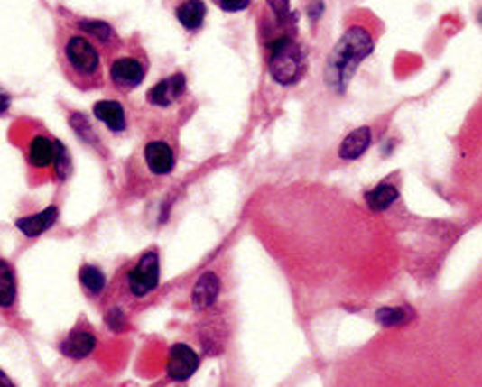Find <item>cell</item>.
I'll list each match as a JSON object with an SVG mask.
<instances>
[{"label": "cell", "instance_id": "cell-1", "mask_svg": "<svg viewBox=\"0 0 482 387\" xmlns=\"http://www.w3.org/2000/svg\"><path fill=\"white\" fill-rule=\"evenodd\" d=\"M374 51V40L367 30L354 26L340 37L338 43L327 59L325 82L338 94L347 90L354 72L358 70L360 62L370 57Z\"/></svg>", "mask_w": 482, "mask_h": 387}, {"label": "cell", "instance_id": "cell-2", "mask_svg": "<svg viewBox=\"0 0 482 387\" xmlns=\"http://www.w3.org/2000/svg\"><path fill=\"white\" fill-rule=\"evenodd\" d=\"M65 62L70 78L90 88L101 82V59L97 49L92 41H88L82 35H72L65 43Z\"/></svg>", "mask_w": 482, "mask_h": 387}, {"label": "cell", "instance_id": "cell-3", "mask_svg": "<svg viewBox=\"0 0 482 387\" xmlns=\"http://www.w3.org/2000/svg\"><path fill=\"white\" fill-rule=\"evenodd\" d=\"M306 70V57L292 37H281L271 45L269 72L276 84H296Z\"/></svg>", "mask_w": 482, "mask_h": 387}, {"label": "cell", "instance_id": "cell-4", "mask_svg": "<svg viewBox=\"0 0 482 387\" xmlns=\"http://www.w3.org/2000/svg\"><path fill=\"white\" fill-rule=\"evenodd\" d=\"M160 284V255L158 252H146L136 265L126 274V286L134 298H144Z\"/></svg>", "mask_w": 482, "mask_h": 387}, {"label": "cell", "instance_id": "cell-5", "mask_svg": "<svg viewBox=\"0 0 482 387\" xmlns=\"http://www.w3.org/2000/svg\"><path fill=\"white\" fill-rule=\"evenodd\" d=\"M199 366H200V358L189 345L175 343L170 348L166 372H168V378L171 382L191 380L195 376V372L199 370Z\"/></svg>", "mask_w": 482, "mask_h": 387}, {"label": "cell", "instance_id": "cell-6", "mask_svg": "<svg viewBox=\"0 0 482 387\" xmlns=\"http://www.w3.org/2000/svg\"><path fill=\"white\" fill-rule=\"evenodd\" d=\"M146 67L136 57H119L113 60L109 77L119 92H129L144 80Z\"/></svg>", "mask_w": 482, "mask_h": 387}, {"label": "cell", "instance_id": "cell-7", "mask_svg": "<svg viewBox=\"0 0 482 387\" xmlns=\"http://www.w3.org/2000/svg\"><path fill=\"white\" fill-rule=\"evenodd\" d=\"M144 164L154 176H168L175 168V152L166 141H150L144 146Z\"/></svg>", "mask_w": 482, "mask_h": 387}, {"label": "cell", "instance_id": "cell-8", "mask_svg": "<svg viewBox=\"0 0 482 387\" xmlns=\"http://www.w3.org/2000/svg\"><path fill=\"white\" fill-rule=\"evenodd\" d=\"M220 277L217 272L212 271H207L202 272L200 277L197 279L195 286H193V292H191V302H193V308L199 309V311H205L209 308H212L214 304H217V299L220 296Z\"/></svg>", "mask_w": 482, "mask_h": 387}, {"label": "cell", "instance_id": "cell-9", "mask_svg": "<svg viewBox=\"0 0 482 387\" xmlns=\"http://www.w3.org/2000/svg\"><path fill=\"white\" fill-rule=\"evenodd\" d=\"M185 77L183 74H173V77L163 78L156 86H152L146 97L152 106L156 107H170L175 99H180L185 92Z\"/></svg>", "mask_w": 482, "mask_h": 387}, {"label": "cell", "instance_id": "cell-10", "mask_svg": "<svg viewBox=\"0 0 482 387\" xmlns=\"http://www.w3.org/2000/svg\"><path fill=\"white\" fill-rule=\"evenodd\" d=\"M57 220H59V208L47 207L37 212V215L18 218L16 228L25 235V238H40L42 234H45L47 230L55 226Z\"/></svg>", "mask_w": 482, "mask_h": 387}, {"label": "cell", "instance_id": "cell-11", "mask_svg": "<svg viewBox=\"0 0 482 387\" xmlns=\"http://www.w3.org/2000/svg\"><path fill=\"white\" fill-rule=\"evenodd\" d=\"M96 346H97V339L94 333L84 331V329H74L67 339L60 343V353L67 358L82 360V358L90 356L96 351Z\"/></svg>", "mask_w": 482, "mask_h": 387}, {"label": "cell", "instance_id": "cell-12", "mask_svg": "<svg viewBox=\"0 0 482 387\" xmlns=\"http://www.w3.org/2000/svg\"><path fill=\"white\" fill-rule=\"evenodd\" d=\"M94 115L113 133H121L126 129L125 109L116 99H101V102L94 104Z\"/></svg>", "mask_w": 482, "mask_h": 387}, {"label": "cell", "instance_id": "cell-13", "mask_svg": "<svg viewBox=\"0 0 482 387\" xmlns=\"http://www.w3.org/2000/svg\"><path fill=\"white\" fill-rule=\"evenodd\" d=\"M57 150H59V143L49 139V136H35V139L30 143V150H28V158H30V164L35 168H51L55 164V158H57Z\"/></svg>", "mask_w": 482, "mask_h": 387}, {"label": "cell", "instance_id": "cell-14", "mask_svg": "<svg viewBox=\"0 0 482 387\" xmlns=\"http://www.w3.org/2000/svg\"><path fill=\"white\" fill-rule=\"evenodd\" d=\"M372 143V129L370 127H358L354 129L345 141L338 146V156L342 160H358L364 152L370 148Z\"/></svg>", "mask_w": 482, "mask_h": 387}, {"label": "cell", "instance_id": "cell-15", "mask_svg": "<svg viewBox=\"0 0 482 387\" xmlns=\"http://www.w3.org/2000/svg\"><path fill=\"white\" fill-rule=\"evenodd\" d=\"M207 16V6L202 0H185V3L177 8V20L181 22V26L185 30H199L205 22Z\"/></svg>", "mask_w": 482, "mask_h": 387}, {"label": "cell", "instance_id": "cell-16", "mask_svg": "<svg viewBox=\"0 0 482 387\" xmlns=\"http://www.w3.org/2000/svg\"><path fill=\"white\" fill-rule=\"evenodd\" d=\"M399 198V191L397 187L393 183H379L375 185L372 191L366 193V205L370 207L372 210L379 212V210H385L389 208L393 203H395Z\"/></svg>", "mask_w": 482, "mask_h": 387}, {"label": "cell", "instance_id": "cell-17", "mask_svg": "<svg viewBox=\"0 0 482 387\" xmlns=\"http://www.w3.org/2000/svg\"><path fill=\"white\" fill-rule=\"evenodd\" d=\"M16 294H18L16 274L5 259H0V308L14 306Z\"/></svg>", "mask_w": 482, "mask_h": 387}, {"label": "cell", "instance_id": "cell-18", "mask_svg": "<svg viewBox=\"0 0 482 387\" xmlns=\"http://www.w3.org/2000/svg\"><path fill=\"white\" fill-rule=\"evenodd\" d=\"M412 319V309L404 306H395V308H382L377 309L375 321L379 326H384L387 329L391 327H401L404 323H409Z\"/></svg>", "mask_w": 482, "mask_h": 387}, {"label": "cell", "instance_id": "cell-19", "mask_svg": "<svg viewBox=\"0 0 482 387\" xmlns=\"http://www.w3.org/2000/svg\"><path fill=\"white\" fill-rule=\"evenodd\" d=\"M79 279H80V284L84 286V289L90 292L92 296H99L101 292H104L106 289V274L101 269L94 267V265H84L79 272Z\"/></svg>", "mask_w": 482, "mask_h": 387}, {"label": "cell", "instance_id": "cell-20", "mask_svg": "<svg viewBox=\"0 0 482 387\" xmlns=\"http://www.w3.org/2000/svg\"><path fill=\"white\" fill-rule=\"evenodd\" d=\"M79 26L86 32L94 35L96 40H99L101 43H111L116 41V32L106 22H99V20H82Z\"/></svg>", "mask_w": 482, "mask_h": 387}, {"label": "cell", "instance_id": "cell-21", "mask_svg": "<svg viewBox=\"0 0 482 387\" xmlns=\"http://www.w3.org/2000/svg\"><path fill=\"white\" fill-rule=\"evenodd\" d=\"M55 173L60 178V180H65L69 173L72 171V160H70V154H69V150L62 146L59 143V150H57V158H55Z\"/></svg>", "mask_w": 482, "mask_h": 387}, {"label": "cell", "instance_id": "cell-22", "mask_svg": "<svg viewBox=\"0 0 482 387\" xmlns=\"http://www.w3.org/2000/svg\"><path fill=\"white\" fill-rule=\"evenodd\" d=\"M70 124H72V129L74 133L80 136V139L84 141H90V134H92V127H90V121H88L82 114H74L70 117Z\"/></svg>", "mask_w": 482, "mask_h": 387}, {"label": "cell", "instance_id": "cell-23", "mask_svg": "<svg viewBox=\"0 0 482 387\" xmlns=\"http://www.w3.org/2000/svg\"><path fill=\"white\" fill-rule=\"evenodd\" d=\"M106 323H107V327L111 331H125V326H126V319H125V314H123V309L119 308H113L109 309L107 314H106Z\"/></svg>", "mask_w": 482, "mask_h": 387}, {"label": "cell", "instance_id": "cell-24", "mask_svg": "<svg viewBox=\"0 0 482 387\" xmlns=\"http://www.w3.org/2000/svg\"><path fill=\"white\" fill-rule=\"evenodd\" d=\"M269 5L281 22H286L290 18V0H269Z\"/></svg>", "mask_w": 482, "mask_h": 387}, {"label": "cell", "instance_id": "cell-25", "mask_svg": "<svg viewBox=\"0 0 482 387\" xmlns=\"http://www.w3.org/2000/svg\"><path fill=\"white\" fill-rule=\"evenodd\" d=\"M214 3L226 12H239L246 10L251 5V0H214Z\"/></svg>", "mask_w": 482, "mask_h": 387}, {"label": "cell", "instance_id": "cell-26", "mask_svg": "<svg viewBox=\"0 0 482 387\" xmlns=\"http://www.w3.org/2000/svg\"><path fill=\"white\" fill-rule=\"evenodd\" d=\"M321 12H323V3L321 0H313V3L310 5V18L317 20L321 16Z\"/></svg>", "mask_w": 482, "mask_h": 387}, {"label": "cell", "instance_id": "cell-27", "mask_svg": "<svg viewBox=\"0 0 482 387\" xmlns=\"http://www.w3.org/2000/svg\"><path fill=\"white\" fill-rule=\"evenodd\" d=\"M8 109H10V96L0 90V117L6 115Z\"/></svg>", "mask_w": 482, "mask_h": 387}, {"label": "cell", "instance_id": "cell-28", "mask_svg": "<svg viewBox=\"0 0 482 387\" xmlns=\"http://www.w3.org/2000/svg\"><path fill=\"white\" fill-rule=\"evenodd\" d=\"M0 387H16V383L12 382L3 370H0Z\"/></svg>", "mask_w": 482, "mask_h": 387}, {"label": "cell", "instance_id": "cell-29", "mask_svg": "<svg viewBox=\"0 0 482 387\" xmlns=\"http://www.w3.org/2000/svg\"><path fill=\"white\" fill-rule=\"evenodd\" d=\"M478 20H480V23H482V10H480V14H478Z\"/></svg>", "mask_w": 482, "mask_h": 387}]
</instances>
